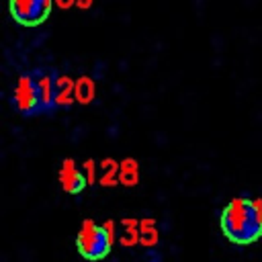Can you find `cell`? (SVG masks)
Wrapping results in <instances>:
<instances>
[{"mask_svg": "<svg viewBox=\"0 0 262 262\" xmlns=\"http://www.w3.org/2000/svg\"><path fill=\"white\" fill-rule=\"evenodd\" d=\"M219 225L223 235L233 244H250L262 235V229L258 227L252 211V199L246 196H233L219 215Z\"/></svg>", "mask_w": 262, "mask_h": 262, "instance_id": "obj_1", "label": "cell"}, {"mask_svg": "<svg viewBox=\"0 0 262 262\" xmlns=\"http://www.w3.org/2000/svg\"><path fill=\"white\" fill-rule=\"evenodd\" d=\"M76 248L86 260H102L111 252L113 244L108 242L102 225L92 219H84L76 233Z\"/></svg>", "mask_w": 262, "mask_h": 262, "instance_id": "obj_2", "label": "cell"}, {"mask_svg": "<svg viewBox=\"0 0 262 262\" xmlns=\"http://www.w3.org/2000/svg\"><path fill=\"white\" fill-rule=\"evenodd\" d=\"M12 104L25 117L41 115V100H39V90L33 74H20L16 78L12 88Z\"/></svg>", "mask_w": 262, "mask_h": 262, "instance_id": "obj_3", "label": "cell"}, {"mask_svg": "<svg viewBox=\"0 0 262 262\" xmlns=\"http://www.w3.org/2000/svg\"><path fill=\"white\" fill-rule=\"evenodd\" d=\"M8 8L12 18L25 27L41 25L51 12V4L47 0H10Z\"/></svg>", "mask_w": 262, "mask_h": 262, "instance_id": "obj_4", "label": "cell"}, {"mask_svg": "<svg viewBox=\"0 0 262 262\" xmlns=\"http://www.w3.org/2000/svg\"><path fill=\"white\" fill-rule=\"evenodd\" d=\"M31 74H33L35 84H37V90H39L41 115L53 113L57 108L55 106V76H57V72L55 70H49V68H39V70L31 72Z\"/></svg>", "mask_w": 262, "mask_h": 262, "instance_id": "obj_5", "label": "cell"}, {"mask_svg": "<svg viewBox=\"0 0 262 262\" xmlns=\"http://www.w3.org/2000/svg\"><path fill=\"white\" fill-rule=\"evenodd\" d=\"M57 180H59V186L68 194H78V192H82L88 186L86 174H84L82 168H78V164H76L74 158H66L61 162L59 172H57Z\"/></svg>", "mask_w": 262, "mask_h": 262, "instance_id": "obj_6", "label": "cell"}, {"mask_svg": "<svg viewBox=\"0 0 262 262\" xmlns=\"http://www.w3.org/2000/svg\"><path fill=\"white\" fill-rule=\"evenodd\" d=\"M76 80L68 74H57L55 76V106L57 108H68L76 102Z\"/></svg>", "mask_w": 262, "mask_h": 262, "instance_id": "obj_7", "label": "cell"}, {"mask_svg": "<svg viewBox=\"0 0 262 262\" xmlns=\"http://www.w3.org/2000/svg\"><path fill=\"white\" fill-rule=\"evenodd\" d=\"M139 182V162L135 158H123L119 164V184L131 188Z\"/></svg>", "mask_w": 262, "mask_h": 262, "instance_id": "obj_8", "label": "cell"}, {"mask_svg": "<svg viewBox=\"0 0 262 262\" xmlns=\"http://www.w3.org/2000/svg\"><path fill=\"white\" fill-rule=\"evenodd\" d=\"M76 102L80 104H90L96 98V82L90 76H80L76 78Z\"/></svg>", "mask_w": 262, "mask_h": 262, "instance_id": "obj_9", "label": "cell"}, {"mask_svg": "<svg viewBox=\"0 0 262 262\" xmlns=\"http://www.w3.org/2000/svg\"><path fill=\"white\" fill-rule=\"evenodd\" d=\"M119 164L121 162H117L115 158H102L98 162V166L102 170V174L98 178V184L100 186H115L119 182Z\"/></svg>", "mask_w": 262, "mask_h": 262, "instance_id": "obj_10", "label": "cell"}, {"mask_svg": "<svg viewBox=\"0 0 262 262\" xmlns=\"http://www.w3.org/2000/svg\"><path fill=\"white\" fill-rule=\"evenodd\" d=\"M139 233H141L139 244L145 248H154L160 242V231L156 227V219H151V217L139 219Z\"/></svg>", "mask_w": 262, "mask_h": 262, "instance_id": "obj_11", "label": "cell"}, {"mask_svg": "<svg viewBox=\"0 0 262 262\" xmlns=\"http://www.w3.org/2000/svg\"><path fill=\"white\" fill-rule=\"evenodd\" d=\"M121 223H123V227H125V235L119 237V244L125 246V248L137 246V244H139V237H141V233H139V219L125 217Z\"/></svg>", "mask_w": 262, "mask_h": 262, "instance_id": "obj_12", "label": "cell"}, {"mask_svg": "<svg viewBox=\"0 0 262 262\" xmlns=\"http://www.w3.org/2000/svg\"><path fill=\"white\" fill-rule=\"evenodd\" d=\"M98 164H96V160H92V158H88V160H84L82 162V170H84V174H86V180H88V186H92V184H96V172H98Z\"/></svg>", "mask_w": 262, "mask_h": 262, "instance_id": "obj_13", "label": "cell"}, {"mask_svg": "<svg viewBox=\"0 0 262 262\" xmlns=\"http://www.w3.org/2000/svg\"><path fill=\"white\" fill-rule=\"evenodd\" d=\"M102 229H104V233H106L108 242L115 246V242L119 239V237H117V225H115V219H106V221L102 223Z\"/></svg>", "mask_w": 262, "mask_h": 262, "instance_id": "obj_14", "label": "cell"}, {"mask_svg": "<svg viewBox=\"0 0 262 262\" xmlns=\"http://www.w3.org/2000/svg\"><path fill=\"white\" fill-rule=\"evenodd\" d=\"M252 211H254V219L258 227L262 229V199H252Z\"/></svg>", "mask_w": 262, "mask_h": 262, "instance_id": "obj_15", "label": "cell"}, {"mask_svg": "<svg viewBox=\"0 0 262 262\" xmlns=\"http://www.w3.org/2000/svg\"><path fill=\"white\" fill-rule=\"evenodd\" d=\"M59 8H63V10H68V8H72L74 4H76V0H53Z\"/></svg>", "mask_w": 262, "mask_h": 262, "instance_id": "obj_16", "label": "cell"}, {"mask_svg": "<svg viewBox=\"0 0 262 262\" xmlns=\"http://www.w3.org/2000/svg\"><path fill=\"white\" fill-rule=\"evenodd\" d=\"M92 4H94V0H76V6H78V8H82V10L92 8Z\"/></svg>", "mask_w": 262, "mask_h": 262, "instance_id": "obj_17", "label": "cell"}]
</instances>
